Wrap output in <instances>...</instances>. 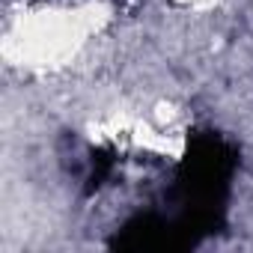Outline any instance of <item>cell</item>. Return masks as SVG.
I'll return each mask as SVG.
<instances>
[{
	"instance_id": "cell-1",
	"label": "cell",
	"mask_w": 253,
	"mask_h": 253,
	"mask_svg": "<svg viewBox=\"0 0 253 253\" xmlns=\"http://www.w3.org/2000/svg\"><path fill=\"white\" fill-rule=\"evenodd\" d=\"M235 167L238 155L220 134L197 131L188 137L185 155L173 173V209L167 211L185 250L223 226Z\"/></svg>"
}]
</instances>
